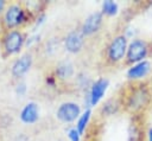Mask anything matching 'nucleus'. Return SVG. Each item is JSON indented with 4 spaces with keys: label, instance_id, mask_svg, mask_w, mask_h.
<instances>
[{
    "label": "nucleus",
    "instance_id": "nucleus-11",
    "mask_svg": "<svg viewBox=\"0 0 152 141\" xmlns=\"http://www.w3.org/2000/svg\"><path fill=\"white\" fill-rule=\"evenodd\" d=\"M39 118V107L36 102H28L25 104V107L21 109L20 113V120L24 123L32 124L37 122Z\"/></svg>",
    "mask_w": 152,
    "mask_h": 141
},
{
    "label": "nucleus",
    "instance_id": "nucleus-6",
    "mask_svg": "<svg viewBox=\"0 0 152 141\" xmlns=\"http://www.w3.org/2000/svg\"><path fill=\"white\" fill-rule=\"evenodd\" d=\"M80 114H81V108L75 102H64L58 107L56 111L57 118L65 123L75 121L77 117H80Z\"/></svg>",
    "mask_w": 152,
    "mask_h": 141
},
{
    "label": "nucleus",
    "instance_id": "nucleus-17",
    "mask_svg": "<svg viewBox=\"0 0 152 141\" xmlns=\"http://www.w3.org/2000/svg\"><path fill=\"white\" fill-rule=\"evenodd\" d=\"M68 136H69L70 141H80V136H81V134L78 133V130H77L76 127H75V128H70V129H69V132H68Z\"/></svg>",
    "mask_w": 152,
    "mask_h": 141
},
{
    "label": "nucleus",
    "instance_id": "nucleus-3",
    "mask_svg": "<svg viewBox=\"0 0 152 141\" xmlns=\"http://www.w3.org/2000/svg\"><path fill=\"white\" fill-rule=\"evenodd\" d=\"M148 101H150L148 90L144 85H139L131 89L129 94L126 97L125 105L131 111H138L145 108L148 104Z\"/></svg>",
    "mask_w": 152,
    "mask_h": 141
},
{
    "label": "nucleus",
    "instance_id": "nucleus-8",
    "mask_svg": "<svg viewBox=\"0 0 152 141\" xmlns=\"http://www.w3.org/2000/svg\"><path fill=\"white\" fill-rule=\"evenodd\" d=\"M102 12H94L90 15H88L81 27V32L83 33V36H91L95 32H97L102 25Z\"/></svg>",
    "mask_w": 152,
    "mask_h": 141
},
{
    "label": "nucleus",
    "instance_id": "nucleus-18",
    "mask_svg": "<svg viewBox=\"0 0 152 141\" xmlns=\"http://www.w3.org/2000/svg\"><path fill=\"white\" fill-rule=\"evenodd\" d=\"M25 91H26V84H25L24 82L19 83V84L17 85V94H18V95H24Z\"/></svg>",
    "mask_w": 152,
    "mask_h": 141
},
{
    "label": "nucleus",
    "instance_id": "nucleus-5",
    "mask_svg": "<svg viewBox=\"0 0 152 141\" xmlns=\"http://www.w3.org/2000/svg\"><path fill=\"white\" fill-rule=\"evenodd\" d=\"M24 41H25V37L19 30H11L4 36V40H2L4 51L6 52V55L18 53L21 50Z\"/></svg>",
    "mask_w": 152,
    "mask_h": 141
},
{
    "label": "nucleus",
    "instance_id": "nucleus-19",
    "mask_svg": "<svg viewBox=\"0 0 152 141\" xmlns=\"http://www.w3.org/2000/svg\"><path fill=\"white\" fill-rule=\"evenodd\" d=\"M55 81H56V77H53V76H49V77L46 78V83H48L49 85H53V84H55Z\"/></svg>",
    "mask_w": 152,
    "mask_h": 141
},
{
    "label": "nucleus",
    "instance_id": "nucleus-21",
    "mask_svg": "<svg viewBox=\"0 0 152 141\" xmlns=\"http://www.w3.org/2000/svg\"><path fill=\"white\" fill-rule=\"evenodd\" d=\"M4 8H5V1H1L0 0V13L4 11Z\"/></svg>",
    "mask_w": 152,
    "mask_h": 141
},
{
    "label": "nucleus",
    "instance_id": "nucleus-16",
    "mask_svg": "<svg viewBox=\"0 0 152 141\" xmlns=\"http://www.w3.org/2000/svg\"><path fill=\"white\" fill-rule=\"evenodd\" d=\"M118 108H119V103L114 100H109L106 104H103V111L106 115H112L118 110Z\"/></svg>",
    "mask_w": 152,
    "mask_h": 141
},
{
    "label": "nucleus",
    "instance_id": "nucleus-4",
    "mask_svg": "<svg viewBox=\"0 0 152 141\" xmlns=\"http://www.w3.org/2000/svg\"><path fill=\"white\" fill-rule=\"evenodd\" d=\"M28 13L27 9H25L19 4H12L10 5L4 14V23L7 28H14L21 25L23 23L27 21L26 14Z\"/></svg>",
    "mask_w": 152,
    "mask_h": 141
},
{
    "label": "nucleus",
    "instance_id": "nucleus-14",
    "mask_svg": "<svg viewBox=\"0 0 152 141\" xmlns=\"http://www.w3.org/2000/svg\"><path fill=\"white\" fill-rule=\"evenodd\" d=\"M90 115H91V110H90L89 108L86 109V111H84L82 115H80V117H78V120H77V123H76V129L78 130L80 134H83V133H84L86 127H87V124H88V122H89Z\"/></svg>",
    "mask_w": 152,
    "mask_h": 141
},
{
    "label": "nucleus",
    "instance_id": "nucleus-9",
    "mask_svg": "<svg viewBox=\"0 0 152 141\" xmlns=\"http://www.w3.org/2000/svg\"><path fill=\"white\" fill-rule=\"evenodd\" d=\"M108 84H109V81L107 78H99L97 81H95L93 83L89 96H88L90 105H96L100 102V100L103 97V95L108 88Z\"/></svg>",
    "mask_w": 152,
    "mask_h": 141
},
{
    "label": "nucleus",
    "instance_id": "nucleus-13",
    "mask_svg": "<svg viewBox=\"0 0 152 141\" xmlns=\"http://www.w3.org/2000/svg\"><path fill=\"white\" fill-rule=\"evenodd\" d=\"M55 75L59 79L70 78L74 75V65L69 60H63L59 64H57L56 70H55Z\"/></svg>",
    "mask_w": 152,
    "mask_h": 141
},
{
    "label": "nucleus",
    "instance_id": "nucleus-12",
    "mask_svg": "<svg viewBox=\"0 0 152 141\" xmlns=\"http://www.w3.org/2000/svg\"><path fill=\"white\" fill-rule=\"evenodd\" d=\"M151 70V63L148 60H141L137 64L131 65V68L127 70V77L129 79H139L147 76V73Z\"/></svg>",
    "mask_w": 152,
    "mask_h": 141
},
{
    "label": "nucleus",
    "instance_id": "nucleus-10",
    "mask_svg": "<svg viewBox=\"0 0 152 141\" xmlns=\"http://www.w3.org/2000/svg\"><path fill=\"white\" fill-rule=\"evenodd\" d=\"M32 60H33V58H32V55L30 52L24 53L12 65V75L14 77H17V78L23 77L30 70V68L32 65Z\"/></svg>",
    "mask_w": 152,
    "mask_h": 141
},
{
    "label": "nucleus",
    "instance_id": "nucleus-2",
    "mask_svg": "<svg viewBox=\"0 0 152 141\" xmlns=\"http://www.w3.org/2000/svg\"><path fill=\"white\" fill-rule=\"evenodd\" d=\"M127 46H128L127 37L125 34L115 36L107 46V52H106L107 60L112 64H116V63L121 62L126 56Z\"/></svg>",
    "mask_w": 152,
    "mask_h": 141
},
{
    "label": "nucleus",
    "instance_id": "nucleus-20",
    "mask_svg": "<svg viewBox=\"0 0 152 141\" xmlns=\"http://www.w3.org/2000/svg\"><path fill=\"white\" fill-rule=\"evenodd\" d=\"M147 135H148V141H152V127L148 129V132H147Z\"/></svg>",
    "mask_w": 152,
    "mask_h": 141
},
{
    "label": "nucleus",
    "instance_id": "nucleus-1",
    "mask_svg": "<svg viewBox=\"0 0 152 141\" xmlns=\"http://www.w3.org/2000/svg\"><path fill=\"white\" fill-rule=\"evenodd\" d=\"M150 52V43H147L144 39H133L126 51V64H137L141 60H145Z\"/></svg>",
    "mask_w": 152,
    "mask_h": 141
},
{
    "label": "nucleus",
    "instance_id": "nucleus-22",
    "mask_svg": "<svg viewBox=\"0 0 152 141\" xmlns=\"http://www.w3.org/2000/svg\"><path fill=\"white\" fill-rule=\"evenodd\" d=\"M150 50H152V40H151V43H150Z\"/></svg>",
    "mask_w": 152,
    "mask_h": 141
},
{
    "label": "nucleus",
    "instance_id": "nucleus-7",
    "mask_svg": "<svg viewBox=\"0 0 152 141\" xmlns=\"http://www.w3.org/2000/svg\"><path fill=\"white\" fill-rule=\"evenodd\" d=\"M84 45V36L81 31H71L66 34L64 39V46L65 50L70 53H77L82 50Z\"/></svg>",
    "mask_w": 152,
    "mask_h": 141
},
{
    "label": "nucleus",
    "instance_id": "nucleus-15",
    "mask_svg": "<svg viewBox=\"0 0 152 141\" xmlns=\"http://www.w3.org/2000/svg\"><path fill=\"white\" fill-rule=\"evenodd\" d=\"M118 4L112 1V0H107V1H103L102 4V14H106V15H115L118 13Z\"/></svg>",
    "mask_w": 152,
    "mask_h": 141
}]
</instances>
